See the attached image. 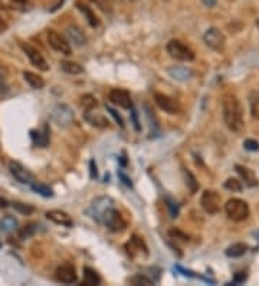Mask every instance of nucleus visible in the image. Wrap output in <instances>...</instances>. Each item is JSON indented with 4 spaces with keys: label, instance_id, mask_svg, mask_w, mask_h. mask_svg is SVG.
Masks as SVG:
<instances>
[{
    "label": "nucleus",
    "instance_id": "11",
    "mask_svg": "<svg viewBox=\"0 0 259 286\" xmlns=\"http://www.w3.org/2000/svg\"><path fill=\"white\" fill-rule=\"evenodd\" d=\"M51 117H52V120H54L58 126L65 127V126L72 123V120H74V113H72V110H71L69 106H67V104H59V106H56V107L52 110V116Z\"/></svg>",
    "mask_w": 259,
    "mask_h": 286
},
{
    "label": "nucleus",
    "instance_id": "37",
    "mask_svg": "<svg viewBox=\"0 0 259 286\" xmlns=\"http://www.w3.org/2000/svg\"><path fill=\"white\" fill-rule=\"evenodd\" d=\"M244 147L249 152H258L259 150V142L255 139H246L244 142Z\"/></svg>",
    "mask_w": 259,
    "mask_h": 286
},
{
    "label": "nucleus",
    "instance_id": "26",
    "mask_svg": "<svg viewBox=\"0 0 259 286\" xmlns=\"http://www.w3.org/2000/svg\"><path fill=\"white\" fill-rule=\"evenodd\" d=\"M246 252H248V246H246L245 243H235V244L229 246L225 253H226L228 257H241V256H244Z\"/></svg>",
    "mask_w": 259,
    "mask_h": 286
},
{
    "label": "nucleus",
    "instance_id": "30",
    "mask_svg": "<svg viewBox=\"0 0 259 286\" xmlns=\"http://www.w3.org/2000/svg\"><path fill=\"white\" fill-rule=\"evenodd\" d=\"M249 104H251V115L253 119L259 120V90L253 91L249 97Z\"/></svg>",
    "mask_w": 259,
    "mask_h": 286
},
{
    "label": "nucleus",
    "instance_id": "21",
    "mask_svg": "<svg viewBox=\"0 0 259 286\" xmlns=\"http://www.w3.org/2000/svg\"><path fill=\"white\" fill-rule=\"evenodd\" d=\"M23 80L35 90H40L45 85L44 78L38 75V74H35V72H32V71H23Z\"/></svg>",
    "mask_w": 259,
    "mask_h": 286
},
{
    "label": "nucleus",
    "instance_id": "23",
    "mask_svg": "<svg viewBox=\"0 0 259 286\" xmlns=\"http://www.w3.org/2000/svg\"><path fill=\"white\" fill-rule=\"evenodd\" d=\"M85 120L88 123H91L92 126L95 127H107L108 126V120L102 115H98L97 111H88L85 115Z\"/></svg>",
    "mask_w": 259,
    "mask_h": 286
},
{
    "label": "nucleus",
    "instance_id": "19",
    "mask_svg": "<svg viewBox=\"0 0 259 286\" xmlns=\"http://www.w3.org/2000/svg\"><path fill=\"white\" fill-rule=\"evenodd\" d=\"M235 169H236V172L239 174V177H241L242 181L245 182V185L248 186L258 185V178H256V175H255L253 170L249 169V168H246V166H242V165H236Z\"/></svg>",
    "mask_w": 259,
    "mask_h": 286
},
{
    "label": "nucleus",
    "instance_id": "4",
    "mask_svg": "<svg viewBox=\"0 0 259 286\" xmlns=\"http://www.w3.org/2000/svg\"><path fill=\"white\" fill-rule=\"evenodd\" d=\"M101 224L105 225L108 230L113 233H122L127 228V221L124 220L121 213L118 209H115L114 207H111L104 214L102 220H101Z\"/></svg>",
    "mask_w": 259,
    "mask_h": 286
},
{
    "label": "nucleus",
    "instance_id": "16",
    "mask_svg": "<svg viewBox=\"0 0 259 286\" xmlns=\"http://www.w3.org/2000/svg\"><path fill=\"white\" fill-rule=\"evenodd\" d=\"M46 218L51 220L55 224L67 227V228H71V227L74 225L72 218H71L65 211H61V209H51V211H48V213H46Z\"/></svg>",
    "mask_w": 259,
    "mask_h": 286
},
{
    "label": "nucleus",
    "instance_id": "50",
    "mask_svg": "<svg viewBox=\"0 0 259 286\" xmlns=\"http://www.w3.org/2000/svg\"><path fill=\"white\" fill-rule=\"evenodd\" d=\"M0 247H2V240H0Z\"/></svg>",
    "mask_w": 259,
    "mask_h": 286
},
{
    "label": "nucleus",
    "instance_id": "38",
    "mask_svg": "<svg viewBox=\"0 0 259 286\" xmlns=\"http://www.w3.org/2000/svg\"><path fill=\"white\" fill-rule=\"evenodd\" d=\"M168 236L175 240L179 239V240H183V241H187V240H189V236H186L184 233H182L180 230H176V228L170 230V232H168Z\"/></svg>",
    "mask_w": 259,
    "mask_h": 286
},
{
    "label": "nucleus",
    "instance_id": "12",
    "mask_svg": "<svg viewBox=\"0 0 259 286\" xmlns=\"http://www.w3.org/2000/svg\"><path fill=\"white\" fill-rule=\"evenodd\" d=\"M125 250L131 257H147L148 256V249L145 246V243L143 241L141 237L133 236L131 239L125 243Z\"/></svg>",
    "mask_w": 259,
    "mask_h": 286
},
{
    "label": "nucleus",
    "instance_id": "22",
    "mask_svg": "<svg viewBox=\"0 0 259 286\" xmlns=\"http://www.w3.org/2000/svg\"><path fill=\"white\" fill-rule=\"evenodd\" d=\"M76 8L79 9V12L85 16V19H87V22H88L90 26H92V28L98 26L99 25L98 17L95 16V13H94L91 9L87 6V5H84V3H79V2H78V3H76Z\"/></svg>",
    "mask_w": 259,
    "mask_h": 286
},
{
    "label": "nucleus",
    "instance_id": "10",
    "mask_svg": "<svg viewBox=\"0 0 259 286\" xmlns=\"http://www.w3.org/2000/svg\"><path fill=\"white\" fill-rule=\"evenodd\" d=\"M203 41H205V44L210 48V49L221 51L222 48L225 47L226 38H225V35L222 33L221 29H218V28H209V29L205 32V35H203Z\"/></svg>",
    "mask_w": 259,
    "mask_h": 286
},
{
    "label": "nucleus",
    "instance_id": "20",
    "mask_svg": "<svg viewBox=\"0 0 259 286\" xmlns=\"http://www.w3.org/2000/svg\"><path fill=\"white\" fill-rule=\"evenodd\" d=\"M31 138L36 146H48V143H49V127H48V124L44 126L42 130H31Z\"/></svg>",
    "mask_w": 259,
    "mask_h": 286
},
{
    "label": "nucleus",
    "instance_id": "24",
    "mask_svg": "<svg viewBox=\"0 0 259 286\" xmlns=\"http://www.w3.org/2000/svg\"><path fill=\"white\" fill-rule=\"evenodd\" d=\"M16 228H17V220H16L15 217L6 216L0 220V230L3 233L10 234V233L15 232Z\"/></svg>",
    "mask_w": 259,
    "mask_h": 286
},
{
    "label": "nucleus",
    "instance_id": "17",
    "mask_svg": "<svg viewBox=\"0 0 259 286\" xmlns=\"http://www.w3.org/2000/svg\"><path fill=\"white\" fill-rule=\"evenodd\" d=\"M67 36H68L69 42H72V45L75 47L87 45V36H85L84 31L76 25H71L67 28Z\"/></svg>",
    "mask_w": 259,
    "mask_h": 286
},
{
    "label": "nucleus",
    "instance_id": "42",
    "mask_svg": "<svg viewBox=\"0 0 259 286\" xmlns=\"http://www.w3.org/2000/svg\"><path fill=\"white\" fill-rule=\"evenodd\" d=\"M203 2V5H205L206 8H213L216 6V3H218V0H202Z\"/></svg>",
    "mask_w": 259,
    "mask_h": 286
},
{
    "label": "nucleus",
    "instance_id": "40",
    "mask_svg": "<svg viewBox=\"0 0 259 286\" xmlns=\"http://www.w3.org/2000/svg\"><path fill=\"white\" fill-rule=\"evenodd\" d=\"M90 175H91L92 179H95L98 177V170H97V165H95V161H94V159L90 161Z\"/></svg>",
    "mask_w": 259,
    "mask_h": 286
},
{
    "label": "nucleus",
    "instance_id": "32",
    "mask_svg": "<svg viewBox=\"0 0 259 286\" xmlns=\"http://www.w3.org/2000/svg\"><path fill=\"white\" fill-rule=\"evenodd\" d=\"M81 104H82V107L87 108V110H92V108H95L98 106V101H97V99H95L92 94H84V96L81 97Z\"/></svg>",
    "mask_w": 259,
    "mask_h": 286
},
{
    "label": "nucleus",
    "instance_id": "14",
    "mask_svg": "<svg viewBox=\"0 0 259 286\" xmlns=\"http://www.w3.org/2000/svg\"><path fill=\"white\" fill-rule=\"evenodd\" d=\"M110 101L114 104V106H118L121 108H127V110H131L133 108V101H131V96L127 90H122V88H114L110 91V96H108Z\"/></svg>",
    "mask_w": 259,
    "mask_h": 286
},
{
    "label": "nucleus",
    "instance_id": "43",
    "mask_svg": "<svg viewBox=\"0 0 259 286\" xmlns=\"http://www.w3.org/2000/svg\"><path fill=\"white\" fill-rule=\"evenodd\" d=\"M131 115H133V122H134V126H136V129L140 130V126H138V120H137V116H136V110L134 108H131Z\"/></svg>",
    "mask_w": 259,
    "mask_h": 286
},
{
    "label": "nucleus",
    "instance_id": "33",
    "mask_svg": "<svg viewBox=\"0 0 259 286\" xmlns=\"http://www.w3.org/2000/svg\"><path fill=\"white\" fill-rule=\"evenodd\" d=\"M36 230H38V224H35V223L25 225L22 230L19 232V237H20L22 240L29 239V237H32V236L36 233Z\"/></svg>",
    "mask_w": 259,
    "mask_h": 286
},
{
    "label": "nucleus",
    "instance_id": "45",
    "mask_svg": "<svg viewBox=\"0 0 259 286\" xmlns=\"http://www.w3.org/2000/svg\"><path fill=\"white\" fill-rule=\"evenodd\" d=\"M94 5H97V6H99V8H102L105 3H107V0H91Z\"/></svg>",
    "mask_w": 259,
    "mask_h": 286
},
{
    "label": "nucleus",
    "instance_id": "49",
    "mask_svg": "<svg viewBox=\"0 0 259 286\" xmlns=\"http://www.w3.org/2000/svg\"><path fill=\"white\" fill-rule=\"evenodd\" d=\"M256 26H258V29H259V19H258V21H256Z\"/></svg>",
    "mask_w": 259,
    "mask_h": 286
},
{
    "label": "nucleus",
    "instance_id": "28",
    "mask_svg": "<svg viewBox=\"0 0 259 286\" xmlns=\"http://www.w3.org/2000/svg\"><path fill=\"white\" fill-rule=\"evenodd\" d=\"M84 283L85 285H99L101 283V278L97 272L91 269V268H84Z\"/></svg>",
    "mask_w": 259,
    "mask_h": 286
},
{
    "label": "nucleus",
    "instance_id": "47",
    "mask_svg": "<svg viewBox=\"0 0 259 286\" xmlns=\"http://www.w3.org/2000/svg\"><path fill=\"white\" fill-rule=\"evenodd\" d=\"M8 205H9V204H8V201H6V200L0 198V207H2V208H6Z\"/></svg>",
    "mask_w": 259,
    "mask_h": 286
},
{
    "label": "nucleus",
    "instance_id": "44",
    "mask_svg": "<svg viewBox=\"0 0 259 286\" xmlns=\"http://www.w3.org/2000/svg\"><path fill=\"white\" fill-rule=\"evenodd\" d=\"M120 178L122 179V182H124V184H125V185H127V186H130V188L133 186V184H131V179L127 178V177H125L124 174H120Z\"/></svg>",
    "mask_w": 259,
    "mask_h": 286
},
{
    "label": "nucleus",
    "instance_id": "9",
    "mask_svg": "<svg viewBox=\"0 0 259 286\" xmlns=\"http://www.w3.org/2000/svg\"><path fill=\"white\" fill-rule=\"evenodd\" d=\"M20 48H22V51L26 54V56L29 58V61L32 62V65L33 67H36L38 70L40 71H48L49 70V65H48V62L44 58V55L39 52L36 48H33L32 45L29 44H20Z\"/></svg>",
    "mask_w": 259,
    "mask_h": 286
},
{
    "label": "nucleus",
    "instance_id": "27",
    "mask_svg": "<svg viewBox=\"0 0 259 286\" xmlns=\"http://www.w3.org/2000/svg\"><path fill=\"white\" fill-rule=\"evenodd\" d=\"M61 68L63 72L71 74V75H76V74H82V72H84V68H82L79 64L72 61H62Z\"/></svg>",
    "mask_w": 259,
    "mask_h": 286
},
{
    "label": "nucleus",
    "instance_id": "41",
    "mask_svg": "<svg viewBox=\"0 0 259 286\" xmlns=\"http://www.w3.org/2000/svg\"><path fill=\"white\" fill-rule=\"evenodd\" d=\"M246 280V272H239L236 276H235V283H242V282H245Z\"/></svg>",
    "mask_w": 259,
    "mask_h": 286
},
{
    "label": "nucleus",
    "instance_id": "36",
    "mask_svg": "<svg viewBox=\"0 0 259 286\" xmlns=\"http://www.w3.org/2000/svg\"><path fill=\"white\" fill-rule=\"evenodd\" d=\"M13 208H15L16 211L25 214V216H29V214H32V213L35 211V207H32L29 204H22V202H15V204H13Z\"/></svg>",
    "mask_w": 259,
    "mask_h": 286
},
{
    "label": "nucleus",
    "instance_id": "34",
    "mask_svg": "<svg viewBox=\"0 0 259 286\" xmlns=\"http://www.w3.org/2000/svg\"><path fill=\"white\" fill-rule=\"evenodd\" d=\"M9 93V85L8 81H6V74L5 71L0 68V100L5 99Z\"/></svg>",
    "mask_w": 259,
    "mask_h": 286
},
{
    "label": "nucleus",
    "instance_id": "8",
    "mask_svg": "<svg viewBox=\"0 0 259 286\" xmlns=\"http://www.w3.org/2000/svg\"><path fill=\"white\" fill-rule=\"evenodd\" d=\"M46 38H48V44L49 47L55 49L56 52H59L62 55H71V45L67 39L61 36L59 33L54 29H49L46 33Z\"/></svg>",
    "mask_w": 259,
    "mask_h": 286
},
{
    "label": "nucleus",
    "instance_id": "25",
    "mask_svg": "<svg viewBox=\"0 0 259 286\" xmlns=\"http://www.w3.org/2000/svg\"><path fill=\"white\" fill-rule=\"evenodd\" d=\"M183 177H184V184H186V186H187V189L190 191V194L198 193L199 182L198 179H196V177L191 174L190 170L186 169V168L183 169Z\"/></svg>",
    "mask_w": 259,
    "mask_h": 286
},
{
    "label": "nucleus",
    "instance_id": "48",
    "mask_svg": "<svg viewBox=\"0 0 259 286\" xmlns=\"http://www.w3.org/2000/svg\"><path fill=\"white\" fill-rule=\"evenodd\" d=\"M12 2H16V3H23L25 0H12Z\"/></svg>",
    "mask_w": 259,
    "mask_h": 286
},
{
    "label": "nucleus",
    "instance_id": "46",
    "mask_svg": "<svg viewBox=\"0 0 259 286\" xmlns=\"http://www.w3.org/2000/svg\"><path fill=\"white\" fill-rule=\"evenodd\" d=\"M6 29H8V24H6V22H5V21L0 17V32H5Z\"/></svg>",
    "mask_w": 259,
    "mask_h": 286
},
{
    "label": "nucleus",
    "instance_id": "3",
    "mask_svg": "<svg viewBox=\"0 0 259 286\" xmlns=\"http://www.w3.org/2000/svg\"><path fill=\"white\" fill-rule=\"evenodd\" d=\"M225 213L226 216L233 220V221H244L249 217V205L239 198H230L226 204H225Z\"/></svg>",
    "mask_w": 259,
    "mask_h": 286
},
{
    "label": "nucleus",
    "instance_id": "35",
    "mask_svg": "<svg viewBox=\"0 0 259 286\" xmlns=\"http://www.w3.org/2000/svg\"><path fill=\"white\" fill-rule=\"evenodd\" d=\"M130 282L133 283V285H153L154 283V280L150 278H147V276H144V275H136L134 278L130 279Z\"/></svg>",
    "mask_w": 259,
    "mask_h": 286
},
{
    "label": "nucleus",
    "instance_id": "15",
    "mask_svg": "<svg viewBox=\"0 0 259 286\" xmlns=\"http://www.w3.org/2000/svg\"><path fill=\"white\" fill-rule=\"evenodd\" d=\"M56 279L58 282L65 283V285H71V283H75L78 280V275L74 266L71 264H62L56 269Z\"/></svg>",
    "mask_w": 259,
    "mask_h": 286
},
{
    "label": "nucleus",
    "instance_id": "31",
    "mask_svg": "<svg viewBox=\"0 0 259 286\" xmlns=\"http://www.w3.org/2000/svg\"><path fill=\"white\" fill-rule=\"evenodd\" d=\"M223 186H225V189H228L230 193H241L242 191V182L236 178L226 179Z\"/></svg>",
    "mask_w": 259,
    "mask_h": 286
},
{
    "label": "nucleus",
    "instance_id": "5",
    "mask_svg": "<svg viewBox=\"0 0 259 286\" xmlns=\"http://www.w3.org/2000/svg\"><path fill=\"white\" fill-rule=\"evenodd\" d=\"M111 207H114V202H113L111 198H108V197H98V198H95V200L92 201L90 208L87 209V214L91 217L92 220H95L97 223H101L104 214H105Z\"/></svg>",
    "mask_w": 259,
    "mask_h": 286
},
{
    "label": "nucleus",
    "instance_id": "1",
    "mask_svg": "<svg viewBox=\"0 0 259 286\" xmlns=\"http://www.w3.org/2000/svg\"><path fill=\"white\" fill-rule=\"evenodd\" d=\"M222 110H223V120L228 126L229 130L241 133L244 130V111L242 106L233 94H226L222 100Z\"/></svg>",
    "mask_w": 259,
    "mask_h": 286
},
{
    "label": "nucleus",
    "instance_id": "6",
    "mask_svg": "<svg viewBox=\"0 0 259 286\" xmlns=\"http://www.w3.org/2000/svg\"><path fill=\"white\" fill-rule=\"evenodd\" d=\"M200 205L207 214H218L221 211V195L213 189H206L202 194Z\"/></svg>",
    "mask_w": 259,
    "mask_h": 286
},
{
    "label": "nucleus",
    "instance_id": "7",
    "mask_svg": "<svg viewBox=\"0 0 259 286\" xmlns=\"http://www.w3.org/2000/svg\"><path fill=\"white\" fill-rule=\"evenodd\" d=\"M9 170H10L12 177H13L19 184H23V185H31V184L35 182V177H33V174H32L29 169H26L22 163L12 161V162L9 163Z\"/></svg>",
    "mask_w": 259,
    "mask_h": 286
},
{
    "label": "nucleus",
    "instance_id": "39",
    "mask_svg": "<svg viewBox=\"0 0 259 286\" xmlns=\"http://www.w3.org/2000/svg\"><path fill=\"white\" fill-rule=\"evenodd\" d=\"M105 108H107V111H108V113H110V115H111V116L114 117V119H115V122H117V123L120 124V127H124V120H122V117L120 116V115H118V113H117V111H115L114 108H113V107H110V106H105Z\"/></svg>",
    "mask_w": 259,
    "mask_h": 286
},
{
    "label": "nucleus",
    "instance_id": "18",
    "mask_svg": "<svg viewBox=\"0 0 259 286\" xmlns=\"http://www.w3.org/2000/svg\"><path fill=\"white\" fill-rule=\"evenodd\" d=\"M167 72L168 75L171 78H175L176 81H189L191 77H193V71L190 68H187V67H179V65H173V67H170L167 68Z\"/></svg>",
    "mask_w": 259,
    "mask_h": 286
},
{
    "label": "nucleus",
    "instance_id": "2",
    "mask_svg": "<svg viewBox=\"0 0 259 286\" xmlns=\"http://www.w3.org/2000/svg\"><path fill=\"white\" fill-rule=\"evenodd\" d=\"M166 51L167 54L176 60V61L182 62H189L195 60V52L193 49L189 48L186 44H183L182 41H177V39H171L168 41L167 45H166Z\"/></svg>",
    "mask_w": 259,
    "mask_h": 286
},
{
    "label": "nucleus",
    "instance_id": "29",
    "mask_svg": "<svg viewBox=\"0 0 259 286\" xmlns=\"http://www.w3.org/2000/svg\"><path fill=\"white\" fill-rule=\"evenodd\" d=\"M31 188L32 191H35V193L39 194V195H42V197H45V198H51V197H54V191H52V188H49V186L45 185V184H42V182H33V184H31Z\"/></svg>",
    "mask_w": 259,
    "mask_h": 286
},
{
    "label": "nucleus",
    "instance_id": "13",
    "mask_svg": "<svg viewBox=\"0 0 259 286\" xmlns=\"http://www.w3.org/2000/svg\"><path fill=\"white\" fill-rule=\"evenodd\" d=\"M154 101L156 104L159 106V108H161L163 111H166L167 115H179L180 113V106L179 103L168 97L166 94L163 93H156L154 94Z\"/></svg>",
    "mask_w": 259,
    "mask_h": 286
}]
</instances>
